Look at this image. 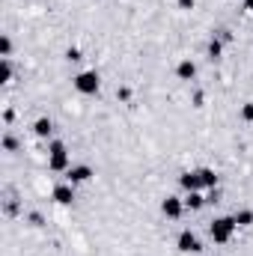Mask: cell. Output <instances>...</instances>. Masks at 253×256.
<instances>
[{
  "label": "cell",
  "instance_id": "9a60e30c",
  "mask_svg": "<svg viewBox=\"0 0 253 256\" xmlns=\"http://www.w3.org/2000/svg\"><path fill=\"white\" fill-rule=\"evenodd\" d=\"M12 80V63L9 57H0V84H9Z\"/></svg>",
  "mask_w": 253,
  "mask_h": 256
},
{
  "label": "cell",
  "instance_id": "4fadbf2b",
  "mask_svg": "<svg viewBox=\"0 0 253 256\" xmlns=\"http://www.w3.org/2000/svg\"><path fill=\"white\" fill-rule=\"evenodd\" d=\"M220 57H224V42H220V39L214 36V39L208 42V60L214 63V60H220Z\"/></svg>",
  "mask_w": 253,
  "mask_h": 256
},
{
  "label": "cell",
  "instance_id": "7a4b0ae2",
  "mask_svg": "<svg viewBox=\"0 0 253 256\" xmlns=\"http://www.w3.org/2000/svg\"><path fill=\"white\" fill-rule=\"evenodd\" d=\"M72 164H68V149H66L63 140H51V146H48V170H54V173H66Z\"/></svg>",
  "mask_w": 253,
  "mask_h": 256
},
{
  "label": "cell",
  "instance_id": "44dd1931",
  "mask_svg": "<svg viewBox=\"0 0 253 256\" xmlns=\"http://www.w3.org/2000/svg\"><path fill=\"white\" fill-rule=\"evenodd\" d=\"M218 39H220V42L226 45V42H232V33H230L226 27H220V30H218Z\"/></svg>",
  "mask_w": 253,
  "mask_h": 256
},
{
  "label": "cell",
  "instance_id": "30bf717a",
  "mask_svg": "<svg viewBox=\"0 0 253 256\" xmlns=\"http://www.w3.org/2000/svg\"><path fill=\"white\" fill-rule=\"evenodd\" d=\"M176 78H179V80H194V78H196V66H194V60H182V63L176 66Z\"/></svg>",
  "mask_w": 253,
  "mask_h": 256
},
{
  "label": "cell",
  "instance_id": "5bb4252c",
  "mask_svg": "<svg viewBox=\"0 0 253 256\" xmlns=\"http://www.w3.org/2000/svg\"><path fill=\"white\" fill-rule=\"evenodd\" d=\"M232 218H236L238 226H253V208H238Z\"/></svg>",
  "mask_w": 253,
  "mask_h": 256
},
{
  "label": "cell",
  "instance_id": "ba28073f",
  "mask_svg": "<svg viewBox=\"0 0 253 256\" xmlns=\"http://www.w3.org/2000/svg\"><path fill=\"white\" fill-rule=\"evenodd\" d=\"M51 196H54V202H60V206H72V202H74V185L63 182V185H57V188L51 191Z\"/></svg>",
  "mask_w": 253,
  "mask_h": 256
},
{
  "label": "cell",
  "instance_id": "ac0fdd59",
  "mask_svg": "<svg viewBox=\"0 0 253 256\" xmlns=\"http://www.w3.org/2000/svg\"><path fill=\"white\" fill-rule=\"evenodd\" d=\"M66 60H68V63H78V60H84L80 48H68V51H66Z\"/></svg>",
  "mask_w": 253,
  "mask_h": 256
},
{
  "label": "cell",
  "instance_id": "8992f818",
  "mask_svg": "<svg viewBox=\"0 0 253 256\" xmlns=\"http://www.w3.org/2000/svg\"><path fill=\"white\" fill-rule=\"evenodd\" d=\"M176 248L182 250V254H200L202 248H200V238L190 232V230H182L179 232V242H176Z\"/></svg>",
  "mask_w": 253,
  "mask_h": 256
},
{
  "label": "cell",
  "instance_id": "8fae6325",
  "mask_svg": "<svg viewBox=\"0 0 253 256\" xmlns=\"http://www.w3.org/2000/svg\"><path fill=\"white\" fill-rule=\"evenodd\" d=\"M196 173H200V179H202V188H206V191L218 188V173H214L212 167H200Z\"/></svg>",
  "mask_w": 253,
  "mask_h": 256
},
{
  "label": "cell",
  "instance_id": "603a6c76",
  "mask_svg": "<svg viewBox=\"0 0 253 256\" xmlns=\"http://www.w3.org/2000/svg\"><path fill=\"white\" fill-rule=\"evenodd\" d=\"M179 6L182 9H194V0H179Z\"/></svg>",
  "mask_w": 253,
  "mask_h": 256
},
{
  "label": "cell",
  "instance_id": "6da1fadb",
  "mask_svg": "<svg viewBox=\"0 0 253 256\" xmlns=\"http://www.w3.org/2000/svg\"><path fill=\"white\" fill-rule=\"evenodd\" d=\"M236 230H238L236 218H214V220L208 224V236H212L214 244H226V242H232Z\"/></svg>",
  "mask_w": 253,
  "mask_h": 256
},
{
  "label": "cell",
  "instance_id": "3957f363",
  "mask_svg": "<svg viewBox=\"0 0 253 256\" xmlns=\"http://www.w3.org/2000/svg\"><path fill=\"white\" fill-rule=\"evenodd\" d=\"M74 90L80 92V96H96L98 92V86H102V78H98V72L96 68H86V72H80V74H74Z\"/></svg>",
  "mask_w": 253,
  "mask_h": 256
},
{
  "label": "cell",
  "instance_id": "d6986e66",
  "mask_svg": "<svg viewBox=\"0 0 253 256\" xmlns=\"http://www.w3.org/2000/svg\"><path fill=\"white\" fill-rule=\"evenodd\" d=\"M242 120H244V122H253V102H248V104L242 108Z\"/></svg>",
  "mask_w": 253,
  "mask_h": 256
},
{
  "label": "cell",
  "instance_id": "e0dca14e",
  "mask_svg": "<svg viewBox=\"0 0 253 256\" xmlns=\"http://www.w3.org/2000/svg\"><path fill=\"white\" fill-rule=\"evenodd\" d=\"M9 54H12V39L3 36V39H0V57H9Z\"/></svg>",
  "mask_w": 253,
  "mask_h": 256
},
{
  "label": "cell",
  "instance_id": "9c48e42d",
  "mask_svg": "<svg viewBox=\"0 0 253 256\" xmlns=\"http://www.w3.org/2000/svg\"><path fill=\"white\" fill-rule=\"evenodd\" d=\"M33 134H36V137H42V140H48V137L54 134V122H51L48 116H39V120L33 122Z\"/></svg>",
  "mask_w": 253,
  "mask_h": 256
},
{
  "label": "cell",
  "instance_id": "2e32d148",
  "mask_svg": "<svg viewBox=\"0 0 253 256\" xmlns=\"http://www.w3.org/2000/svg\"><path fill=\"white\" fill-rule=\"evenodd\" d=\"M3 152H18V140L12 134H3Z\"/></svg>",
  "mask_w": 253,
  "mask_h": 256
},
{
  "label": "cell",
  "instance_id": "277c9868",
  "mask_svg": "<svg viewBox=\"0 0 253 256\" xmlns=\"http://www.w3.org/2000/svg\"><path fill=\"white\" fill-rule=\"evenodd\" d=\"M161 212H164V218H170V220H179V218L185 214V200H179V196L167 194V196L161 200Z\"/></svg>",
  "mask_w": 253,
  "mask_h": 256
},
{
  "label": "cell",
  "instance_id": "5b68a950",
  "mask_svg": "<svg viewBox=\"0 0 253 256\" xmlns=\"http://www.w3.org/2000/svg\"><path fill=\"white\" fill-rule=\"evenodd\" d=\"M90 179H92V167H90V164H74V167L66 170V182H68V185H84V182H90Z\"/></svg>",
  "mask_w": 253,
  "mask_h": 256
},
{
  "label": "cell",
  "instance_id": "7c38bea8",
  "mask_svg": "<svg viewBox=\"0 0 253 256\" xmlns=\"http://www.w3.org/2000/svg\"><path fill=\"white\" fill-rule=\"evenodd\" d=\"M206 206V196H202V191H190L188 196H185V208H190V212H200Z\"/></svg>",
  "mask_w": 253,
  "mask_h": 256
},
{
  "label": "cell",
  "instance_id": "52a82bcc",
  "mask_svg": "<svg viewBox=\"0 0 253 256\" xmlns=\"http://www.w3.org/2000/svg\"><path fill=\"white\" fill-rule=\"evenodd\" d=\"M179 185H182V191H185V194H190V191H206V188H202V179H200V173H196V170L182 173V176H179Z\"/></svg>",
  "mask_w": 253,
  "mask_h": 256
},
{
  "label": "cell",
  "instance_id": "ffe728a7",
  "mask_svg": "<svg viewBox=\"0 0 253 256\" xmlns=\"http://www.w3.org/2000/svg\"><path fill=\"white\" fill-rule=\"evenodd\" d=\"M27 220H30L33 226H42V224H45V218H42L39 212H30V214H27Z\"/></svg>",
  "mask_w": 253,
  "mask_h": 256
},
{
  "label": "cell",
  "instance_id": "cb8c5ba5",
  "mask_svg": "<svg viewBox=\"0 0 253 256\" xmlns=\"http://www.w3.org/2000/svg\"><path fill=\"white\" fill-rule=\"evenodd\" d=\"M244 9H248V12H253V0H244Z\"/></svg>",
  "mask_w": 253,
  "mask_h": 256
},
{
  "label": "cell",
  "instance_id": "7402d4cb",
  "mask_svg": "<svg viewBox=\"0 0 253 256\" xmlns=\"http://www.w3.org/2000/svg\"><path fill=\"white\" fill-rule=\"evenodd\" d=\"M116 98H120V102H128V98H131V90H128V86L116 90Z\"/></svg>",
  "mask_w": 253,
  "mask_h": 256
}]
</instances>
